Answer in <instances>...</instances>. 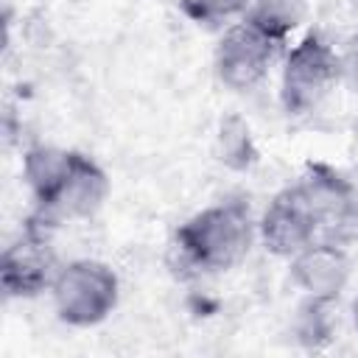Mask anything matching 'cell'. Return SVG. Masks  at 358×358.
I'll list each match as a JSON object with an SVG mask.
<instances>
[{"mask_svg":"<svg viewBox=\"0 0 358 358\" xmlns=\"http://www.w3.org/2000/svg\"><path fill=\"white\" fill-rule=\"evenodd\" d=\"M350 313H352V327H355V333H358V296L352 299V308H350Z\"/></svg>","mask_w":358,"mask_h":358,"instance_id":"obj_16","label":"cell"},{"mask_svg":"<svg viewBox=\"0 0 358 358\" xmlns=\"http://www.w3.org/2000/svg\"><path fill=\"white\" fill-rule=\"evenodd\" d=\"M263 246L277 257H294L316 241V221L299 190V185L282 187L266 207L257 224Z\"/></svg>","mask_w":358,"mask_h":358,"instance_id":"obj_8","label":"cell"},{"mask_svg":"<svg viewBox=\"0 0 358 358\" xmlns=\"http://www.w3.org/2000/svg\"><path fill=\"white\" fill-rule=\"evenodd\" d=\"M255 221L243 199L218 201L190 215L173 235V252L182 266L204 274L235 268L252 249Z\"/></svg>","mask_w":358,"mask_h":358,"instance_id":"obj_1","label":"cell"},{"mask_svg":"<svg viewBox=\"0 0 358 358\" xmlns=\"http://www.w3.org/2000/svg\"><path fill=\"white\" fill-rule=\"evenodd\" d=\"M305 0H249L243 20H249L268 36L285 42L291 31L305 20Z\"/></svg>","mask_w":358,"mask_h":358,"instance_id":"obj_13","label":"cell"},{"mask_svg":"<svg viewBox=\"0 0 358 358\" xmlns=\"http://www.w3.org/2000/svg\"><path fill=\"white\" fill-rule=\"evenodd\" d=\"M291 280L305 296L338 299L350 280V255L341 243L313 241L291 257Z\"/></svg>","mask_w":358,"mask_h":358,"instance_id":"obj_9","label":"cell"},{"mask_svg":"<svg viewBox=\"0 0 358 358\" xmlns=\"http://www.w3.org/2000/svg\"><path fill=\"white\" fill-rule=\"evenodd\" d=\"M338 64H341V81L358 92V34L347 36L344 48L338 50Z\"/></svg>","mask_w":358,"mask_h":358,"instance_id":"obj_15","label":"cell"},{"mask_svg":"<svg viewBox=\"0 0 358 358\" xmlns=\"http://www.w3.org/2000/svg\"><path fill=\"white\" fill-rule=\"evenodd\" d=\"M285 42L268 36L249 20H241L224 31L215 48V76L224 87L235 92H246L257 87L274 59L280 56Z\"/></svg>","mask_w":358,"mask_h":358,"instance_id":"obj_6","label":"cell"},{"mask_svg":"<svg viewBox=\"0 0 358 358\" xmlns=\"http://www.w3.org/2000/svg\"><path fill=\"white\" fill-rule=\"evenodd\" d=\"M67 165V151L53 145H31L22 154V176L36 204H45L56 190Z\"/></svg>","mask_w":358,"mask_h":358,"instance_id":"obj_10","label":"cell"},{"mask_svg":"<svg viewBox=\"0 0 358 358\" xmlns=\"http://www.w3.org/2000/svg\"><path fill=\"white\" fill-rule=\"evenodd\" d=\"M336 299L327 296H308L294 319V336L302 347L308 350H322L333 341L336 327H338V316L333 313Z\"/></svg>","mask_w":358,"mask_h":358,"instance_id":"obj_11","label":"cell"},{"mask_svg":"<svg viewBox=\"0 0 358 358\" xmlns=\"http://www.w3.org/2000/svg\"><path fill=\"white\" fill-rule=\"evenodd\" d=\"M341 81L338 50L319 34L308 31L288 53L280 81V103L291 117L310 115Z\"/></svg>","mask_w":358,"mask_h":358,"instance_id":"obj_2","label":"cell"},{"mask_svg":"<svg viewBox=\"0 0 358 358\" xmlns=\"http://www.w3.org/2000/svg\"><path fill=\"white\" fill-rule=\"evenodd\" d=\"M249 0H179V11L204 28H218L232 17H243Z\"/></svg>","mask_w":358,"mask_h":358,"instance_id":"obj_14","label":"cell"},{"mask_svg":"<svg viewBox=\"0 0 358 358\" xmlns=\"http://www.w3.org/2000/svg\"><path fill=\"white\" fill-rule=\"evenodd\" d=\"M316 221V241L347 246L358 235V187L327 162H308L296 182Z\"/></svg>","mask_w":358,"mask_h":358,"instance_id":"obj_5","label":"cell"},{"mask_svg":"<svg viewBox=\"0 0 358 358\" xmlns=\"http://www.w3.org/2000/svg\"><path fill=\"white\" fill-rule=\"evenodd\" d=\"M215 154L229 171H249L257 162V145L252 137L249 123L241 115H227L218 123L215 134Z\"/></svg>","mask_w":358,"mask_h":358,"instance_id":"obj_12","label":"cell"},{"mask_svg":"<svg viewBox=\"0 0 358 358\" xmlns=\"http://www.w3.org/2000/svg\"><path fill=\"white\" fill-rule=\"evenodd\" d=\"M109 196L106 171L81 151H67L64 173L45 204H36V213L59 224L62 218H90L101 210Z\"/></svg>","mask_w":358,"mask_h":358,"instance_id":"obj_7","label":"cell"},{"mask_svg":"<svg viewBox=\"0 0 358 358\" xmlns=\"http://www.w3.org/2000/svg\"><path fill=\"white\" fill-rule=\"evenodd\" d=\"M56 224L42 213L25 218L20 235L3 249L0 260V285L6 296L31 299L48 291L59 274V263L50 246V229Z\"/></svg>","mask_w":358,"mask_h":358,"instance_id":"obj_4","label":"cell"},{"mask_svg":"<svg viewBox=\"0 0 358 358\" xmlns=\"http://www.w3.org/2000/svg\"><path fill=\"white\" fill-rule=\"evenodd\" d=\"M56 316L70 327L101 324L117 305L120 282L117 274L101 260H73L59 268L53 285Z\"/></svg>","mask_w":358,"mask_h":358,"instance_id":"obj_3","label":"cell"}]
</instances>
